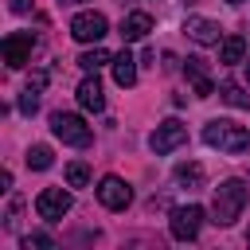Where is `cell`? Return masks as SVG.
Returning a JSON list of instances; mask_svg holds the SVG:
<instances>
[{
	"label": "cell",
	"instance_id": "cell-1",
	"mask_svg": "<svg viewBox=\"0 0 250 250\" xmlns=\"http://www.w3.org/2000/svg\"><path fill=\"white\" fill-rule=\"evenodd\" d=\"M246 199H250V191H246V184H242V180H223V184L215 188V199H211V215H215L211 223L230 227V223L242 215Z\"/></svg>",
	"mask_w": 250,
	"mask_h": 250
},
{
	"label": "cell",
	"instance_id": "cell-2",
	"mask_svg": "<svg viewBox=\"0 0 250 250\" xmlns=\"http://www.w3.org/2000/svg\"><path fill=\"white\" fill-rule=\"evenodd\" d=\"M203 141H207L211 148H219V152H230V156H238V152L250 148V133H246L238 121H227V117L207 121V125H203Z\"/></svg>",
	"mask_w": 250,
	"mask_h": 250
},
{
	"label": "cell",
	"instance_id": "cell-3",
	"mask_svg": "<svg viewBox=\"0 0 250 250\" xmlns=\"http://www.w3.org/2000/svg\"><path fill=\"white\" fill-rule=\"evenodd\" d=\"M51 133L62 141V145H70V148H86L90 141H94V133H90V125L78 117V113H51Z\"/></svg>",
	"mask_w": 250,
	"mask_h": 250
},
{
	"label": "cell",
	"instance_id": "cell-4",
	"mask_svg": "<svg viewBox=\"0 0 250 250\" xmlns=\"http://www.w3.org/2000/svg\"><path fill=\"white\" fill-rule=\"evenodd\" d=\"M184 141H188V125H184V121H176V117H168V121H160V125L152 129V137H148V148H152L156 156H164V152L180 148Z\"/></svg>",
	"mask_w": 250,
	"mask_h": 250
},
{
	"label": "cell",
	"instance_id": "cell-5",
	"mask_svg": "<svg viewBox=\"0 0 250 250\" xmlns=\"http://www.w3.org/2000/svg\"><path fill=\"white\" fill-rule=\"evenodd\" d=\"M105 31H109V20H105L102 12H78V16L70 20V35H74L78 43H102Z\"/></svg>",
	"mask_w": 250,
	"mask_h": 250
},
{
	"label": "cell",
	"instance_id": "cell-6",
	"mask_svg": "<svg viewBox=\"0 0 250 250\" xmlns=\"http://www.w3.org/2000/svg\"><path fill=\"white\" fill-rule=\"evenodd\" d=\"M31 47H35V35H31V31H12V35L0 43V55H4V62H8L12 70H20V66L31 62Z\"/></svg>",
	"mask_w": 250,
	"mask_h": 250
},
{
	"label": "cell",
	"instance_id": "cell-7",
	"mask_svg": "<svg viewBox=\"0 0 250 250\" xmlns=\"http://www.w3.org/2000/svg\"><path fill=\"white\" fill-rule=\"evenodd\" d=\"M66 211H70V191H62V188H43V191L35 195V215H39V219L59 223Z\"/></svg>",
	"mask_w": 250,
	"mask_h": 250
},
{
	"label": "cell",
	"instance_id": "cell-8",
	"mask_svg": "<svg viewBox=\"0 0 250 250\" xmlns=\"http://www.w3.org/2000/svg\"><path fill=\"white\" fill-rule=\"evenodd\" d=\"M199 223H203V207L188 203V207H176V211H172L168 230H172V238H176V242H191V238L199 234Z\"/></svg>",
	"mask_w": 250,
	"mask_h": 250
},
{
	"label": "cell",
	"instance_id": "cell-9",
	"mask_svg": "<svg viewBox=\"0 0 250 250\" xmlns=\"http://www.w3.org/2000/svg\"><path fill=\"white\" fill-rule=\"evenodd\" d=\"M98 199H102V207H109V211H125V207L133 203V188H129L121 176H102Z\"/></svg>",
	"mask_w": 250,
	"mask_h": 250
},
{
	"label": "cell",
	"instance_id": "cell-10",
	"mask_svg": "<svg viewBox=\"0 0 250 250\" xmlns=\"http://www.w3.org/2000/svg\"><path fill=\"white\" fill-rule=\"evenodd\" d=\"M184 31H188V39H195L199 47H215V43H223L219 23H215V20H203V16H188Z\"/></svg>",
	"mask_w": 250,
	"mask_h": 250
},
{
	"label": "cell",
	"instance_id": "cell-11",
	"mask_svg": "<svg viewBox=\"0 0 250 250\" xmlns=\"http://www.w3.org/2000/svg\"><path fill=\"white\" fill-rule=\"evenodd\" d=\"M74 94H78V105H82L86 113H102V109H105V94H102V82H98V74H94V78H82Z\"/></svg>",
	"mask_w": 250,
	"mask_h": 250
},
{
	"label": "cell",
	"instance_id": "cell-12",
	"mask_svg": "<svg viewBox=\"0 0 250 250\" xmlns=\"http://www.w3.org/2000/svg\"><path fill=\"white\" fill-rule=\"evenodd\" d=\"M148 31H152V16H148V12H129V16L121 20V39H125V43H141Z\"/></svg>",
	"mask_w": 250,
	"mask_h": 250
},
{
	"label": "cell",
	"instance_id": "cell-13",
	"mask_svg": "<svg viewBox=\"0 0 250 250\" xmlns=\"http://www.w3.org/2000/svg\"><path fill=\"white\" fill-rule=\"evenodd\" d=\"M109 66H113V82H117V86H125V90H129V86L137 82V59H133L129 51L113 55V62H109Z\"/></svg>",
	"mask_w": 250,
	"mask_h": 250
},
{
	"label": "cell",
	"instance_id": "cell-14",
	"mask_svg": "<svg viewBox=\"0 0 250 250\" xmlns=\"http://www.w3.org/2000/svg\"><path fill=\"white\" fill-rule=\"evenodd\" d=\"M242 59H246V39H242V35H227V39L219 43V62L234 66V62H242Z\"/></svg>",
	"mask_w": 250,
	"mask_h": 250
},
{
	"label": "cell",
	"instance_id": "cell-15",
	"mask_svg": "<svg viewBox=\"0 0 250 250\" xmlns=\"http://www.w3.org/2000/svg\"><path fill=\"white\" fill-rule=\"evenodd\" d=\"M105 62H113V55L105 51V47H90V51H82L78 55V66L86 70V74H94L98 66H105Z\"/></svg>",
	"mask_w": 250,
	"mask_h": 250
},
{
	"label": "cell",
	"instance_id": "cell-16",
	"mask_svg": "<svg viewBox=\"0 0 250 250\" xmlns=\"http://www.w3.org/2000/svg\"><path fill=\"white\" fill-rule=\"evenodd\" d=\"M176 184H180V188H199V184H203V168H199L195 160L180 164V168H176Z\"/></svg>",
	"mask_w": 250,
	"mask_h": 250
},
{
	"label": "cell",
	"instance_id": "cell-17",
	"mask_svg": "<svg viewBox=\"0 0 250 250\" xmlns=\"http://www.w3.org/2000/svg\"><path fill=\"white\" fill-rule=\"evenodd\" d=\"M23 160H27V168H35V172H47V168H51V148H47V145H31Z\"/></svg>",
	"mask_w": 250,
	"mask_h": 250
},
{
	"label": "cell",
	"instance_id": "cell-18",
	"mask_svg": "<svg viewBox=\"0 0 250 250\" xmlns=\"http://www.w3.org/2000/svg\"><path fill=\"white\" fill-rule=\"evenodd\" d=\"M219 98H223L227 105H234V109L250 105V98H246V94H242V86H234V82H223V86H219Z\"/></svg>",
	"mask_w": 250,
	"mask_h": 250
},
{
	"label": "cell",
	"instance_id": "cell-19",
	"mask_svg": "<svg viewBox=\"0 0 250 250\" xmlns=\"http://www.w3.org/2000/svg\"><path fill=\"white\" fill-rule=\"evenodd\" d=\"M66 184H70V188H86V184H90V168H86L82 160H70V164H66Z\"/></svg>",
	"mask_w": 250,
	"mask_h": 250
},
{
	"label": "cell",
	"instance_id": "cell-20",
	"mask_svg": "<svg viewBox=\"0 0 250 250\" xmlns=\"http://www.w3.org/2000/svg\"><path fill=\"white\" fill-rule=\"evenodd\" d=\"M20 246H23V250H31V246H35V250H51V246H55V238H51V234H23V238H20Z\"/></svg>",
	"mask_w": 250,
	"mask_h": 250
},
{
	"label": "cell",
	"instance_id": "cell-21",
	"mask_svg": "<svg viewBox=\"0 0 250 250\" xmlns=\"http://www.w3.org/2000/svg\"><path fill=\"white\" fill-rule=\"evenodd\" d=\"M184 74L191 78V86L203 82V78H207V74H203V59H188V62H184Z\"/></svg>",
	"mask_w": 250,
	"mask_h": 250
},
{
	"label": "cell",
	"instance_id": "cell-22",
	"mask_svg": "<svg viewBox=\"0 0 250 250\" xmlns=\"http://www.w3.org/2000/svg\"><path fill=\"white\" fill-rule=\"evenodd\" d=\"M20 109H23V113H35V109H39V90H31V86H27V90H23V98H20Z\"/></svg>",
	"mask_w": 250,
	"mask_h": 250
},
{
	"label": "cell",
	"instance_id": "cell-23",
	"mask_svg": "<svg viewBox=\"0 0 250 250\" xmlns=\"http://www.w3.org/2000/svg\"><path fill=\"white\" fill-rule=\"evenodd\" d=\"M215 94V86H211V78H203V82H195V98H211Z\"/></svg>",
	"mask_w": 250,
	"mask_h": 250
},
{
	"label": "cell",
	"instance_id": "cell-24",
	"mask_svg": "<svg viewBox=\"0 0 250 250\" xmlns=\"http://www.w3.org/2000/svg\"><path fill=\"white\" fill-rule=\"evenodd\" d=\"M27 86H31V90H43V86H47V70H35V74H31V82H27Z\"/></svg>",
	"mask_w": 250,
	"mask_h": 250
},
{
	"label": "cell",
	"instance_id": "cell-25",
	"mask_svg": "<svg viewBox=\"0 0 250 250\" xmlns=\"http://www.w3.org/2000/svg\"><path fill=\"white\" fill-rule=\"evenodd\" d=\"M8 8H12L16 16H23V12H31V0H8Z\"/></svg>",
	"mask_w": 250,
	"mask_h": 250
},
{
	"label": "cell",
	"instance_id": "cell-26",
	"mask_svg": "<svg viewBox=\"0 0 250 250\" xmlns=\"http://www.w3.org/2000/svg\"><path fill=\"white\" fill-rule=\"evenodd\" d=\"M246 82H250V62H246Z\"/></svg>",
	"mask_w": 250,
	"mask_h": 250
},
{
	"label": "cell",
	"instance_id": "cell-27",
	"mask_svg": "<svg viewBox=\"0 0 250 250\" xmlns=\"http://www.w3.org/2000/svg\"><path fill=\"white\" fill-rule=\"evenodd\" d=\"M62 4H74V0H62Z\"/></svg>",
	"mask_w": 250,
	"mask_h": 250
},
{
	"label": "cell",
	"instance_id": "cell-28",
	"mask_svg": "<svg viewBox=\"0 0 250 250\" xmlns=\"http://www.w3.org/2000/svg\"><path fill=\"white\" fill-rule=\"evenodd\" d=\"M230 4H242V0H230Z\"/></svg>",
	"mask_w": 250,
	"mask_h": 250
}]
</instances>
